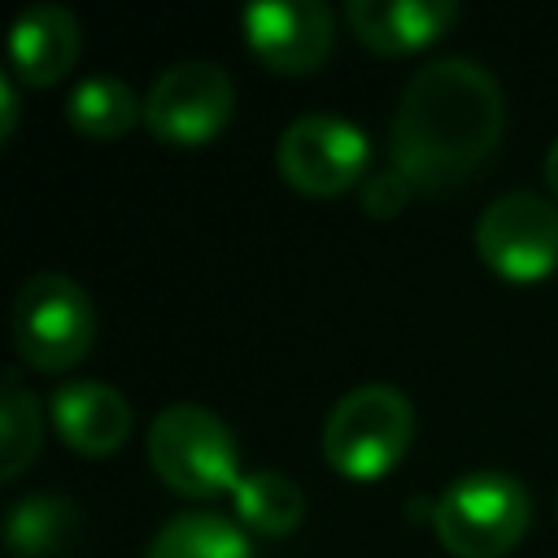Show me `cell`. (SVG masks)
I'll return each mask as SVG.
<instances>
[{
	"label": "cell",
	"mask_w": 558,
	"mask_h": 558,
	"mask_svg": "<svg viewBox=\"0 0 558 558\" xmlns=\"http://www.w3.org/2000/svg\"><path fill=\"white\" fill-rule=\"evenodd\" d=\"M39 436H44L39 401L17 379V371H9L4 375V392H0V475L4 480H17L35 462Z\"/></svg>",
	"instance_id": "cell-17"
},
{
	"label": "cell",
	"mask_w": 558,
	"mask_h": 558,
	"mask_svg": "<svg viewBox=\"0 0 558 558\" xmlns=\"http://www.w3.org/2000/svg\"><path fill=\"white\" fill-rule=\"evenodd\" d=\"M144 118V100L118 74H87L70 87L65 122L87 140H118Z\"/></svg>",
	"instance_id": "cell-13"
},
{
	"label": "cell",
	"mask_w": 558,
	"mask_h": 558,
	"mask_svg": "<svg viewBox=\"0 0 558 558\" xmlns=\"http://www.w3.org/2000/svg\"><path fill=\"white\" fill-rule=\"evenodd\" d=\"M52 423L74 453L105 458L131 436V405L113 384L70 379L52 392Z\"/></svg>",
	"instance_id": "cell-10"
},
{
	"label": "cell",
	"mask_w": 558,
	"mask_h": 558,
	"mask_svg": "<svg viewBox=\"0 0 558 558\" xmlns=\"http://www.w3.org/2000/svg\"><path fill=\"white\" fill-rule=\"evenodd\" d=\"M275 166L296 192L336 196L371 174V140L357 122L340 113H301L283 126L275 144Z\"/></svg>",
	"instance_id": "cell-8"
},
{
	"label": "cell",
	"mask_w": 558,
	"mask_h": 558,
	"mask_svg": "<svg viewBox=\"0 0 558 558\" xmlns=\"http://www.w3.org/2000/svg\"><path fill=\"white\" fill-rule=\"evenodd\" d=\"M78 61V17L65 4H26L9 26V74L35 87L65 78Z\"/></svg>",
	"instance_id": "cell-11"
},
{
	"label": "cell",
	"mask_w": 558,
	"mask_h": 558,
	"mask_svg": "<svg viewBox=\"0 0 558 558\" xmlns=\"http://www.w3.org/2000/svg\"><path fill=\"white\" fill-rule=\"evenodd\" d=\"M414 440V405L392 384L349 388L323 423V458L349 480L388 475Z\"/></svg>",
	"instance_id": "cell-3"
},
{
	"label": "cell",
	"mask_w": 558,
	"mask_h": 558,
	"mask_svg": "<svg viewBox=\"0 0 558 558\" xmlns=\"http://www.w3.org/2000/svg\"><path fill=\"white\" fill-rule=\"evenodd\" d=\"M353 35L375 52H414L458 22L453 0H349Z\"/></svg>",
	"instance_id": "cell-12"
},
{
	"label": "cell",
	"mask_w": 558,
	"mask_h": 558,
	"mask_svg": "<svg viewBox=\"0 0 558 558\" xmlns=\"http://www.w3.org/2000/svg\"><path fill=\"white\" fill-rule=\"evenodd\" d=\"M13 344L35 371H70L96 340V305L78 279L61 270L31 275L9 310Z\"/></svg>",
	"instance_id": "cell-5"
},
{
	"label": "cell",
	"mask_w": 558,
	"mask_h": 558,
	"mask_svg": "<svg viewBox=\"0 0 558 558\" xmlns=\"http://www.w3.org/2000/svg\"><path fill=\"white\" fill-rule=\"evenodd\" d=\"M144 558H253V545L244 527H235L222 514L187 510L157 527Z\"/></svg>",
	"instance_id": "cell-14"
},
{
	"label": "cell",
	"mask_w": 558,
	"mask_h": 558,
	"mask_svg": "<svg viewBox=\"0 0 558 558\" xmlns=\"http://www.w3.org/2000/svg\"><path fill=\"white\" fill-rule=\"evenodd\" d=\"M231 497H235L240 523L262 536H288L305 519V493L283 471H244Z\"/></svg>",
	"instance_id": "cell-15"
},
{
	"label": "cell",
	"mask_w": 558,
	"mask_h": 558,
	"mask_svg": "<svg viewBox=\"0 0 558 558\" xmlns=\"http://www.w3.org/2000/svg\"><path fill=\"white\" fill-rule=\"evenodd\" d=\"M74 527H78L74 501H65L57 493H35L9 510L4 541L17 558H61L65 545L74 541Z\"/></svg>",
	"instance_id": "cell-16"
},
{
	"label": "cell",
	"mask_w": 558,
	"mask_h": 558,
	"mask_svg": "<svg viewBox=\"0 0 558 558\" xmlns=\"http://www.w3.org/2000/svg\"><path fill=\"white\" fill-rule=\"evenodd\" d=\"M475 253L510 283L545 279L558 262V205L523 187L493 196L475 218Z\"/></svg>",
	"instance_id": "cell-6"
},
{
	"label": "cell",
	"mask_w": 558,
	"mask_h": 558,
	"mask_svg": "<svg viewBox=\"0 0 558 558\" xmlns=\"http://www.w3.org/2000/svg\"><path fill=\"white\" fill-rule=\"evenodd\" d=\"M410 183L388 166V170H371L366 179H362V209L371 214V218H392L405 201H410Z\"/></svg>",
	"instance_id": "cell-18"
},
{
	"label": "cell",
	"mask_w": 558,
	"mask_h": 558,
	"mask_svg": "<svg viewBox=\"0 0 558 558\" xmlns=\"http://www.w3.org/2000/svg\"><path fill=\"white\" fill-rule=\"evenodd\" d=\"M532 497L506 471H466L432 501L436 541L453 558H501L527 532Z\"/></svg>",
	"instance_id": "cell-2"
},
{
	"label": "cell",
	"mask_w": 558,
	"mask_h": 558,
	"mask_svg": "<svg viewBox=\"0 0 558 558\" xmlns=\"http://www.w3.org/2000/svg\"><path fill=\"white\" fill-rule=\"evenodd\" d=\"M506 122L501 83L471 57H436L414 70L392 109L388 166L414 192L466 179L497 144Z\"/></svg>",
	"instance_id": "cell-1"
},
{
	"label": "cell",
	"mask_w": 558,
	"mask_h": 558,
	"mask_svg": "<svg viewBox=\"0 0 558 558\" xmlns=\"http://www.w3.org/2000/svg\"><path fill=\"white\" fill-rule=\"evenodd\" d=\"M148 462L183 497H209L235 488L240 449L222 414L196 401H174L148 423Z\"/></svg>",
	"instance_id": "cell-4"
},
{
	"label": "cell",
	"mask_w": 558,
	"mask_h": 558,
	"mask_svg": "<svg viewBox=\"0 0 558 558\" xmlns=\"http://www.w3.org/2000/svg\"><path fill=\"white\" fill-rule=\"evenodd\" d=\"M545 183H549V192L558 196V135H554V144L545 148Z\"/></svg>",
	"instance_id": "cell-20"
},
{
	"label": "cell",
	"mask_w": 558,
	"mask_h": 558,
	"mask_svg": "<svg viewBox=\"0 0 558 558\" xmlns=\"http://www.w3.org/2000/svg\"><path fill=\"white\" fill-rule=\"evenodd\" d=\"M244 44L279 74H310L336 44V17L323 0H253L240 9Z\"/></svg>",
	"instance_id": "cell-9"
},
{
	"label": "cell",
	"mask_w": 558,
	"mask_h": 558,
	"mask_svg": "<svg viewBox=\"0 0 558 558\" xmlns=\"http://www.w3.org/2000/svg\"><path fill=\"white\" fill-rule=\"evenodd\" d=\"M235 109V83L218 61H174L144 92V126L166 144H205L214 140Z\"/></svg>",
	"instance_id": "cell-7"
},
{
	"label": "cell",
	"mask_w": 558,
	"mask_h": 558,
	"mask_svg": "<svg viewBox=\"0 0 558 558\" xmlns=\"http://www.w3.org/2000/svg\"><path fill=\"white\" fill-rule=\"evenodd\" d=\"M0 113H4L0 135L9 140V135H13V126H17V83H13V74H9V70L0 74Z\"/></svg>",
	"instance_id": "cell-19"
}]
</instances>
